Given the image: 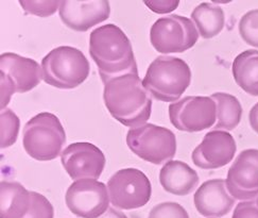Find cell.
<instances>
[{"label": "cell", "mask_w": 258, "mask_h": 218, "mask_svg": "<svg viewBox=\"0 0 258 218\" xmlns=\"http://www.w3.org/2000/svg\"><path fill=\"white\" fill-rule=\"evenodd\" d=\"M191 18L198 32L205 39L215 37L224 28L225 15L223 10L219 6H214L210 3L198 6L191 13Z\"/></svg>", "instance_id": "20"}, {"label": "cell", "mask_w": 258, "mask_h": 218, "mask_svg": "<svg viewBox=\"0 0 258 218\" xmlns=\"http://www.w3.org/2000/svg\"><path fill=\"white\" fill-rule=\"evenodd\" d=\"M232 72L238 86L251 96H258V51L251 49L238 54Z\"/></svg>", "instance_id": "19"}, {"label": "cell", "mask_w": 258, "mask_h": 218, "mask_svg": "<svg viewBox=\"0 0 258 218\" xmlns=\"http://www.w3.org/2000/svg\"><path fill=\"white\" fill-rule=\"evenodd\" d=\"M199 39L189 18L170 14L158 18L150 30V42L157 52L182 53L192 48Z\"/></svg>", "instance_id": "8"}, {"label": "cell", "mask_w": 258, "mask_h": 218, "mask_svg": "<svg viewBox=\"0 0 258 218\" xmlns=\"http://www.w3.org/2000/svg\"><path fill=\"white\" fill-rule=\"evenodd\" d=\"M169 118L177 130L200 132L215 126L217 104L212 97L187 96L169 105Z\"/></svg>", "instance_id": "10"}, {"label": "cell", "mask_w": 258, "mask_h": 218, "mask_svg": "<svg viewBox=\"0 0 258 218\" xmlns=\"http://www.w3.org/2000/svg\"><path fill=\"white\" fill-rule=\"evenodd\" d=\"M148 218H189V215L181 204L163 202L153 207Z\"/></svg>", "instance_id": "24"}, {"label": "cell", "mask_w": 258, "mask_h": 218, "mask_svg": "<svg viewBox=\"0 0 258 218\" xmlns=\"http://www.w3.org/2000/svg\"><path fill=\"white\" fill-rule=\"evenodd\" d=\"M44 81L61 90H73L81 85L91 72V65L78 48L59 46L42 61Z\"/></svg>", "instance_id": "4"}, {"label": "cell", "mask_w": 258, "mask_h": 218, "mask_svg": "<svg viewBox=\"0 0 258 218\" xmlns=\"http://www.w3.org/2000/svg\"><path fill=\"white\" fill-rule=\"evenodd\" d=\"M89 54L98 66L102 82L137 71L130 39L120 28L113 24L101 26L92 31L89 35Z\"/></svg>", "instance_id": "2"}, {"label": "cell", "mask_w": 258, "mask_h": 218, "mask_svg": "<svg viewBox=\"0 0 258 218\" xmlns=\"http://www.w3.org/2000/svg\"><path fill=\"white\" fill-rule=\"evenodd\" d=\"M236 150L235 138L231 133L213 130L206 133L201 144L196 147L191 157L194 164L202 170H217L229 164Z\"/></svg>", "instance_id": "15"}, {"label": "cell", "mask_w": 258, "mask_h": 218, "mask_svg": "<svg viewBox=\"0 0 258 218\" xmlns=\"http://www.w3.org/2000/svg\"><path fill=\"white\" fill-rule=\"evenodd\" d=\"M211 97L217 104L215 130H234L239 125L242 116V106L239 100L235 96L226 93H215Z\"/></svg>", "instance_id": "21"}, {"label": "cell", "mask_w": 258, "mask_h": 218, "mask_svg": "<svg viewBox=\"0 0 258 218\" xmlns=\"http://www.w3.org/2000/svg\"><path fill=\"white\" fill-rule=\"evenodd\" d=\"M61 162L73 180H97L104 170L105 156L100 148L94 144L77 142L63 150Z\"/></svg>", "instance_id": "12"}, {"label": "cell", "mask_w": 258, "mask_h": 218, "mask_svg": "<svg viewBox=\"0 0 258 218\" xmlns=\"http://www.w3.org/2000/svg\"><path fill=\"white\" fill-rule=\"evenodd\" d=\"M65 143V129L52 113H39L24 127V148L36 161L54 160L61 153Z\"/></svg>", "instance_id": "5"}, {"label": "cell", "mask_w": 258, "mask_h": 218, "mask_svg": "<svg viewBox=\"0 0 258 218\" xmlns=\"http://www.w3.org/2000/svg\"><path fill=\"white\" fill-rule=\"evenodd\" d=\"M0 218H24L31 209L34 192H29L18 182L2 181Z\"/></svg>", "instance_id": "18"}, {"label": "cell", "mask_w": 258, "mask_h": 218, "mask_svg": "<svg viewBox=\"0 0 258 218\" xmlns=\"http://www.w3.org/2000/svg\"><path fill=\"white\" fill-rule=\"evenodd\" d=\"M111 203L119 210H135L146 205L152 195V186L145 173L136 168L116 172L107 182Z\"/></svg>", "instance_id": "9"}, {"label": "cell", "mask_w": 258, "mask_h": 218, "mask_svg": "<svg viewBox=\"0 0 258 218\" xmlns=\"http://www.w3.org/2000/svg\"><path fill=\"white\" fill-rule=\"evenodd\" d=\"M103 100L107 111L125 127L145 125L151 117L152 99L144 87L138 71L103 81Z\"/></svg>", "instance_id": "1"}, {"label": "cell", "mask_w": 258, "mask_h": 218, "mask_svg": "<svg viewBox=\"0 0 258 218\" xmlns=\"http://www.w3.org/2000/svg\"><path fill=\"white\" fill-rule=\"evenodd\" d=\"M53 206L45 196L34 192L33 203L24 218H53Z\"/></svg>", "instance_id": "26"}, {"label": "cell", "mask_w": 258, "mask_h": 218, "mask_svg": "<svg viewBox=\"0 0 258 218\" xmlns=\"http://www.w3.org/2000/svg\"><path fill=\"white\" fill-rule=\"evenodd\" d=\"M0 78L2 110H6L14 93H27L41 83L43 71L32 59L6 52L0 56Z\"/></svg>", "instance_id": "7"}, {"label": "cell", "mask_w": 258, "mask_h": 218, "mask_svg": "<svg viewBox=\"0 0 258 218\" xmlns=\"http://www.w3.org/2000/svg\"><path fill=\"white\" fill-rule=\"evenodd\" d=\"M256 204L258 205V198H257V200H256Z\"/></svg>", "instance_id": "31"}, {"label": "cell", "mask_w": 258, "mask_h": 218, "mask_svg": "<svg viewBox=\"0 0 258 218\" xmlns=\"http://www.w3.org/2000/svg\"><path fill=\"white\" fill-rule=\"evenodd\" d=\"M194 201L197 211L201 215L220 218L231 212L235 198L227 190L226 180L214 179L205 181L198 188Z\"/></svg>", "instance_id": "16"}, {"label": "cell", "mask_w": 258, "mask_h": 218, "mask_svg": "<svg viewBox=\"0 0 258 218\" xmlns=\"http://www.w3.org/2000/svg\"><path fill=\"white\" fill-rule=\"evenodd\" d=\"M191 82V71L180 58L161 56L149 65L143 80L146 91L158 101L180 99Z\"/></svg>", "instance_id": "3"}, {"label": "cell", "mask_w": 258, "mask_h": 218, "mask_svg": "<svg viewBox=\"0 0 258 218\" xmlns=\"http://www.w3.org/2000/svg\"><path fill=\"white\" fill-rule=\"evenodd\" d=\"M232 218H258V205L254 201L238 203Z\"/></svg>", "instance_id": "27"}, {"label": "cell", "mask_w": 258, "mask_h": 218, "mask_svg": "<svg viewBox=\"0 0 258 218\" xmlns=\"http://www.w3.org/2000/svg\"><path fill=\"white\" fill-rule=\"evenodd\" d=\"M98 218H127V216L121 211L114 209V207H108L107 211Z\"/></svg>", "instance_id": "30"}, {"label": "cell", "mask_w": 258, "mask_h": 218, "mask_svg": "<svg viewBox=\"0 0 258 218\" xmlns=\"http://www.w3.org/2000/svg\"><path fill=\"white\" fill-rule=\"evenodd\" d=\"M0 120H2V143L0 144H2L3 149H5V148L15 144L17 141L21 122L11 108L3 110Z\"/></svg>", "instance_id": "22"}, {"label": "cell", "mask_w": 258, "mask_h": 218, "mask_svg": "<svg viewBox=\"0 0 258 218\" xmlns=\"http://www.w3.org/2000/svg\"><path fill=\"white\" fill-rule=\"evenodd\" d=\"M59 17L74 31L85 32L110 17L107 0H65L59 6Z\"/></svg>", "instance_id": "14"}, {"label": "cell", "mask_w": 258, "mask_h": 218, "mask_svg": "<svg viewBox=\"0 0 258 218\" xmlns=\"http://www.w3.org/2000/svg\"><path fill=\"white\" fill-rule=\"evenodd\" d=\"M62 2H19L27 14L41 17L53 15Z\"/></svg>", "instance_id": "25"}, {"label": "cell", "mask_w": 258, "mask_h": 218, "mask_svg": "<svg viewBox=\"0 0 258 218\" xmlns=\"http://www.w3.org/2000/svg\"><path fill=\"white\" fill-rule=\"evenodd\" d=\"M238 29L247 45L258 48V9L246 12L241 17Z\"/></svg>", "instance_id": "23"}, {"label": "cell", "mask_w": 258, "mask_h": 218, "mask_svg": "<svg viewBox=\"0 0 258 218\" xmlns=\"http://www.w3.org/2000/svg\"><path fill=\"white\" fill-rule=\"evenodd\" d=\"M66 205L73 214L82 218H98L110 204V195L103 182L94 179L75 181L65 195Z\"/></svg>", "instance_id": "11"}, {"label": "cell", "mask_w": 258, "mask_h": 218, "mask_svg": "<svg viewBox=\"0 0 258 218\" xmlns=\"http://www.w3.org/2000/svg\"><path fill=\"white\" fill-rule=\"evenodd\" d=\"M126 145L137 156L155 165L170 161L176 152L175 134L153 124L131 128L126 134Z\"/></svg>", "instance_id": "6"}, {"label": "cell", "mask_w": 258, "mask_h": 218, "mask_svg": "<svg viewBox=\"0 0 258 218\" xmlns=\"http://www.w3.org/2000/svg\"><path fill=\"white\" fill-rule=\"evenodd\" d=\"M249 121L252 129L258 134V102L254 104V106L251 108Z\"/></svg>", "instance_id": "29"}, {"label": "cell", "mask_w": 258, "mask_h": 218, "mask_svg": "<svg viewBox=\"0 0 258 218\" xmlns=\"http://www.w3.org/2000/svg\"><path fill=\"white\" fill-rule=\"evenodd\" d=\"M226 186L235 199L249 201L258 195V149H245L236 157L226 178Z\"/></svg>", "instance_id": "13"}, {"label": "cell", "mask_w": 258, "mask_h": 218, "mask_svg": "<svg viewBox=\"0 0 258 218\" xmlns=\"http://www.w3.org/2000/svg\"><path fill=\"white\" fill-rule=\"evenodd\" d=\"M147 7L152 10L154 13L158 14H166V13H170L173 10H175L178 5H180V2L178 0H172V2H145Z\"/></svg>", "instance_id": "28"}, {"label": "cell", "mask_w": 258, "mask_h": 218, "mask_svg": "<svg viewBox=\"0 0 258 218\" xmlns=\"http://www.w3.org/2000/svg\"><path fill=\"white\" fill-rule=\"evenodd\" d=\"M160 182L167 193L186 196L192 193L199 184V176L182 161H169L162 167Z\"/></svg>", "instance_id": "17"}]
</instances>
